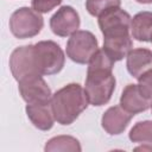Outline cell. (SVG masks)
Wrapping results in <instances>:
<instances>
[{
	"mask_svg": "<svg viewBox=\"0 0 152 152\" xmlns=\"http://www.w3.org/2000/svg\"><path fill=\"white\" fill-rule=\"evenodd\" d=\"M61 4H62V0H31L32 8L40 14L49 13L51 10H53Z\"/></svg>",
	"mask_w": 152,
	"mask_h": 152,
	"instance_id": "20",
	"label": "cell"
},
{
	"mask_svg": "<svg viewBox=\"0 0 152 152\" xmlns=\"http://www.w3.org/2000/svg\"><path fill=\"white\" fill-rule=\"evenodd\" d=\"M44 26V19L40 13L33 8L20 7L15 10L10 18V30L15 38L26 39L37 36Z\"/></svg>",
	"mask_w": 152,
	"mask_h": 152,
	"instance_id": "3",
	"label": "cell"
},
{
	"mask_svg": "<svg viewBox=\"0 0 152 152\" xmlns=\"http://www.w3.org/2000/svg\"><path fill=\"white\" fill-rule=\"evenodd\" d=\"M139 4H152V0H135Z\"/></svg>",
	"mask_w": 152,
	"mask_h": 152,
	"instance_id": "21",
	"label": "cell"
},
{
	"mask_svg": "<svg viewBox=\"0 0 152 152\" xmlns=\"http://www.w3.org/2000/svg\"><path fill=\"white\" fill-rule=\"evenodd\" d=\"M44 150L46 152H80L82 150L80 141L70 135H58L51 138L46 144Z\"/></svg>",
	"mask_w": 152,
	"mask_h": 152,
	"instance_id": "17",
	"label": "cell"
},
{
	"mask_svg": "<svg viewBox=\"0 0 152 152\" xmlns=\"http://www.w3.org/2000/svg\"><path fill=\"white\" fill-rule=\"evenodd\" d=\"M132 17L120 7L112 8L99 17V27L102 34L112 31H131Z\"/></svg>",
	"mask_w": 152,
	"mask_h": 152,
	"instance_id": "11",
	"label": "cell"
},
{
	"mask_svg": "<svg viewBox=\"0 0 152 152\" xmlns=\"http://www.w3.org/2000/svg\"><path fill=\"white\" fill-rule=\"evenodd\" d=\"M151 110H152V101H151Z\"/></svg>",
	"mask_w": 152,
	"mask_h": 152,
	"instance_id": "22",
	"label": "cell"
},
{
	"mask_svg": "<svg viewBox=\"0 0 152 152\" xmlns=\"http://www.w3.org/2000/svg\"><path fill=\"white\" fill-rule=\"evenodd\" d=\"M114 61L102 49L93 56L88 63L84 90L91 106H103L109 102L115 90V77L113 75Z\"/></svg>",
	"mask_w": 152,
	"mask_h": 152,
	"instance_id": "1",
	"label": "cell"
},
{
	"mask_svg": "<svg viewBox=\"0 0 152 152\" xmlns=\"http://www.w3.org/2000/svg\"><path fill=\"white\" fill-rule=\"evenodd\" d=\"M99 51L96 37L87 30H78L70 36L66 42V56L75 63L88 64Z\"/></svg>",
	"mask_w": 152,
	"mask_h": 152,
	"instance_id": "5",
	"label": "cell"
},
{
	"mask_svg": "<svg viewBox=\"0 0 152 152\" xmlns=\"http://www.w3.org/2000/svg\"><path fill=\"white\" fill-rule=\"evenodd\" d=\"M121 0H87L86 1V10L93 17H100L104 12L120 7Z\"/></svg>",
	"mask_w": 152,
	"mask_h": 152,
	"instance_id": "18",
	"label": "cell"
},
{
	"mask_svg": "<svg viewBox=\"0 0 152 152\" xmlns=\"http://www.w3.org/2000/svg\"><path fill=\"white\" fill-rule=\"evenodd\" d=\"M133 48L129 31H113L103 34V50L114 61H121Z\"/></svg>",
	"mask_w": 152,
	"mask_h": 152,
	"instance_id": "9",
	"label": "cell"
},
{
	"mask_svg": "<svg viewBox=\"0 0 152 152\" xmlns=\"http://www.w3.org/2000/svg\"><path fill=\"white\" fill-rule=\"evenodd\" d=\"M18 89L23 100L27 104L50 103L52 93L43 76L37 75L18 82Z\"/></svg>",
	"mask_w": 152,
	"mask_h": 152,
	"instance_id": "7",
	"label": "cell"
},
{
	"mask_svg": "<svg viewBox=\"0 0 152 152\" xmlns=\"http://www.w3.org/2000/svg\"><path fill=\"white\" fill-rule=\"evenodd\" d=\"M89 104L84 88L78 83H69L52 94L51 107L55 120L63 125H71Z\"/></svg>",
	"mask_w": 152,
	"mask_h": 152,
	"instance_id": "2",
	"label": "cell"
},
{
	"mask_svg": "<svg viewBox=\"0 0 152 152\" xmlns=\"http://www.w3.org/2000/svg\"><path fill=\"white\" fill-rule=\"evenodd\" d=\"M80 24V15L71 6H62L50 18V27L52 32L59 37L71 36L78 31Z\"/></svg>",
	"mask_w": 152,
	"mask_h": 152,
	"instance_id": "8",
	"label": "cell"
},
{
	"mask_svg": "<svg viewBox=\"0 0 152 152\" xmlns=\"http://www.w3.org/2000/svg\"><path fill=\"white\" fill-rule=\"evenodd\" d=\"M131 36L138 42L152 40V12L142 11L132 18Z\"/></svg>",
	"mask_w": 152,
	"mask_h": 152,
	"instance_id": "15",
	"label": "cell"
},
{
	"mask_svg": "<svg viewBox=\"0 0 152 152\" xmlns=\"http://www.w3.org/2000/svg\"><path fill=\"white\" fill-rule=\"evenodd\" d=\"M138 87L141 94L146 99L152 101V70L142 74L138 78Z\"/></svg>",
	"mask_w": 152,
	"mask_h": 152,
	"instance_id": "19",
	"label": "cell"
},
{
	"mask_svg": "<svg viewBox=\"0 0 152 152\" xmlns=\"http://www.w3.org/2000/svg\"><path fill=\"white\" fill-rule=\"evenodd\" d=\"M151 42H152V40H151Z\"/></svg>",
	"mask_w": 152,
	"mask_h": 152,
	"instance_id": "23",
	"label": "cell"
},
{
	"mask_svg": "<svg viewBox=\"0 0 152 152\" xmlns=\"http://www.w3.org/2000/svg\"><path fill=\"white\" fill-rule=\"evenodd\" d=\"M133 116V114L125 110L120 104L113 106L103 113L101 125L109 135H119L126 129Z\"/></svg>",
	"mask_w": 152,
	"mask_h": 152,
	"instance_id": "10",
	"label": "cell"
},
{
	"mask_svg": "<svg viewBox=\"0 0 152 152\" xmlns=\"http://www.w3.org/2000/svg\"><path fill=\"white\" fill-rule=\"evenodd\" d=\"M126 66L134 78H139L142 74L152 70V50L146 48L132 49L127 55Z\"/></svg>",
	"mask_w": 152,
	"mask_h": 152,
	"instance_id": "13",
	"label": "cell"
},
{
	"mask_svg": "<svg viewBox=\"0 0 152 152\" xmlns=\"http://www.w3.org/2000/svg\"><path fill=\"white\" fill-rule=\"evenodd\" d=\"M37 61L42 76L58 74L65 63V56L61 46L53 40H42L34 44Z\"/></svg>",
	"mask_w": 152,
	"mask_h": 152,
	"instance_id": "6",
	"label": "cell"
},
{
	"mask_svg": "<svg viewBox=\"0 0 152 152\" xmlns=\"http://www.w3.org/2000/svg\"><path fill=\"white\" fill-rule=\"evenodd\" d=\"M26 115L32 122L34 127L40 131H49L52 128L55 120L51 102L50 103H36V104H27Z\"/></svg>",
	"mask_w": 152,
	"mask_h": 152,
	"instance_id": "14",
	"label": "cell"
},
{
	"mask_svg": "<svg viewBox=\"0 0 152 152\" xmlns=\"http://www.w3.org/2000/svg\"><path fill=\"white\" fill-rule=\"evenodd\" d=\"M128 138L132 142L140 144L134 151H152V121L145 120L137 122L131 128Z\"/></svg>",
	"mask_w": 152,
	"mask_h": 152,
	"instance_id": "16",
	"label": "cell"
},
{
	"mask_svg": "<svg viewBox=\"0 0 152 152\" xmlns=\"http://www.w3.org/2000/svg\"><path fill=\"white\" fill-rule=\"evenodd\" d=\"M10 69L17 82L40 75L34 44L15 48L10 57Z\"/></svg>",
	"mask_w": 152,
	"mask_h": 152,
	"instance_id": "4",
	"label": "cell"
},
{
	"mask_svg": "<svg viewBox=\"0 0 152 152\" xmlns=\"http://www.w3.org/2000/svg\"><path fill=\"white\" fill-rule=\"evenodd\" d=\"M120 106L128 113L135 115L151 107V101L139 90L138 84H127L120 96Z\"/></svg>",
	"mask_w": 152,
	"mask_h": 152,
	"instance_id": "12",
	"label": "cell"
}]
</instances>
